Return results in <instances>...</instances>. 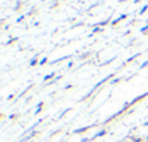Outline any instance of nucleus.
<instances>
[{
	"mask_svg": "<svg viewBox=\"0 0 148 142\" xmlns=\"http://www.w3.org/2000/svg\"><path fill=\"white\" fill-rule=\"evenodd\" d=\"M96 125H87V126H83V128H79V129H76L73 133L74 135H79V133H84V132H87L89 129H92V128H95Z\"/></svg>",
	"mask_w": 148,
	"mask_h": 142,
	"instance_id": "obj_1",
	"label": "nucleus"
},
{
	"mask_svg": "<svg viewBox=\"0 0 148 142\" xmlns=\"http://www.w3.org/2000/svg\"><path fill=\"white\" fill-rule=\"evenodd\" d=\"M108 133V129H100L97 133H95L92 138H90V141H95V139H97V138H102V136H105Z\"/></svg>",
	"mask_w": 148,
	"mask_h": 142,
	"instance_id": "obj_2",
	"label": "nucleus"
},
{
	"mask_svg": "<svg viewBox=\"0 0 148 142\" xmlns=\"http://www.w3.org/2000/svg\"><path fill=\"white\" fill-rule=\"evenodd\" d=\"M42 107H44V102H41V103L38 104V107H36V110H35V115H38V113L42 110Z\"/></svg>",
	"mask_w": 148,
	"mask_h": 142,
	"instance_id": "obj_3",
	"label": "nucleus"
},
{
	"mask_svg": "<svg viewBox=\"0 0 148 142\" xmlns=\"http://www.w3.org/2000/svg\"><path fill=\"white\" fill-rule=\"evenodd\" d=\"M70 110H71V109H65V110H62V112H61V115L58 116V119H61V117H62V116H64V115H65L67 112H70Z\"/></svg>",
	"mask_w": 148,
	"mask_h": 142,
	"instance_id": "obj_4",
	"label": "nucleus"
},
{
	"mask_svg": "<svg viewBox=\"0 0 148 142\" xmlns=\"http://www.w3.org/2000/svg\"><path fill=\"white\" fill-rule=\"evenodd\" d=\"M54 77V74H48V76H45V79H44V81H48V80H51Z\"/></svg>",
	"mask_w": 148,
	"mask_h": 142,
	"instance_id": "obj_5",
	"label": "nucleus"
},
{
	"mask_svg": "<svg viewBox=\"0 0 148 142\" xmlns=\"http://www.w3.org/2000/svg\"><path fill=\"white\" fill-rule=\"evenodd\" d=\"M36 64H38V59H36V58H34V59L31 61V65H36Z\"/></svg>",
	"mask_w": 148,
	"mask_h": 142,
	"instance_id": "obj_6",
	"label": "nucleus"
},
{
	"mask_svg": "<svg viewBox=\"0 0 148 142\" xmlns=\"http://www.w3.org/2000/svg\"><path fill=\"white\" fill-rule=\"evenodd\" d=\"M134 142H144L142 138H134Z\"/></svg>",
	"mask_w": 148,
	"mask_h": 142,
	"instance_id": "obj_7",
	"label": "nucleus"
},
{
	"mask_svg": "<svg viewBox=\"0 0 148 142\" xmlns=\"http://www.w3.org/2000/svg\"><path fill=\"white\" fill-rule=\"evenodd\" d=\"M45 62H47V58H44V59H41V62H39V64H41V65H44Z\"/></svg>",
	"mask_w": 148,
	"mask_h": 142,
	"instance_id": "obj_8",
	"label": "nucleus"
},
{
	"mask_svg": "<svg viewBox=\"0 0 148 142\" xmlns=\"http://www.w3.org/2000/svg\"><path fill=\"white\" fill-rule=\"evenodd\" d=\"M144 126H148V122H145V123H144Z\"/></svg>",
	"mask_w": 148,
	"mask_h": 142,
	"instance_id": "obj_9",
	"label": "nucleus"
},
{
	"mask_svg": "<svg viewBox=\"0 0 148 142\" xmlns=\"http://www.w3.org/2000/svg\"><path fill=\"white\" fill-rule=\"evenodd\" d=\"M145 141H147V142H148V136H147V138H145Z\"/></svg>",
	"mask_w": 148,
	"mask_h": 142,
	"instance_id": "obj_10",
	"label": "nucleus"
},
{
	"mask_svg": "<svg viewBox=\"0 0 148 142\" xmlns=\"http://www.w3.org/2000/svg\"><path fill=\"white\" fill-rule=\"evenodd\" d=\"M64 142H65V141H64Z\"/></svg>",
	"mask_w": 148,
	"mask_h": 142,
	"instance_id": "obj_11",
	"label": "nucleus"
}]
</instances>
